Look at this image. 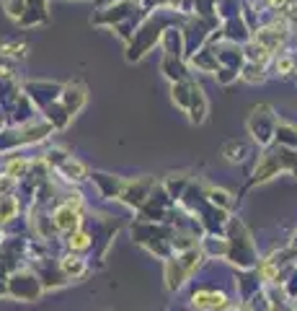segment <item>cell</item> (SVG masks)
I'll use <instances>...</instances> for the list:
<instances>
[{"label":"cell","instance_id":"52a82bcc","mask_svg":"<svg viewBox=\"0 0 297 311\" xmlns=\"http://www.w3.org/2000/svg\"><path fill=\"white\" fill-rule=\"evenodd\" d=\"M23 169H26V161H13V164H8V171H11L13 176H16V174H21Z\"/></svg>","mask_w":297,"mask_h":311},{"label":"cell","instance_id":"5b68a950","mask_svg":"<svg viewBox=\"0 0 297 311\" xmlns=\"http://www.w3.org/2000/svg\"><path fill=\"white\" fill-rule=\"evenodd\" d=\"M62 267H65V272H67V275H72V272H75V275H80V272L86 270V267H83V262H78V259H72V257H67Z\"/></svg>","mask_w":297,"mask_h":311},{"label":"cell","instance_id":"7a4b0ae2","mask_svg":"<svg viewBox=\"0 0 297 311\" xmlns=\"http://www.w3.org/2000/svg\"><path fill=\"white\" fill-rule=\"evenodd\" d=\"M55 223H57V228H62V231H70V228H75V226L80 223V218H78V210H72L70 205H62V208L55 213Z\"/></svg>","mask_w":297,"mask_h":311},{"label":"cell","instance_id":"3957f363","mask_svg":"<svg viewBox=\"0 0 297 311\" xmlns=\"http://www.w3.org/2000/svg\"><path fill=\"white\" fill-rule=\"evenodd\" d=\"M91 241H88V233H83V231H78V233H72L70 236V247L72 249H86Z\"/></svg>","mask_w":297,"mask_h":311},{"label":"cell","instance_id":"277c9868","mask_svg":"<svg viewBox=\"0 0 297 311\" xmlns=\"http://www.w3.org/2000/svg\"><path fill=\"white\" fill-rule=\"evenodd\" d=\"M230 153H235L230 161H240V159H243L240 153H245V145H243V143H228V145H225V156H230Z\"/></svg>","mask_w":297,"mask_h":311},{"label":"cell","instance_id":"8992f818","mask_svg":"<svg viewBox=\"0 0 297 311\" xmlns=\"http://www.w3.org/2000/svg\"><path fill=\"white\" fill-rule=\"evenodd\" d=\"M294 68V62H292V57H282V60H277V70L282 73V75H287L289 70Z\"/></svg>","mask_w":297,"mask_h":311},{"label":"cell","instance_id":"6da1fadb","mask_svg":"<svg viewBox=\"0 0 297 311\" xmlns=\"http://www.w3.org/2000/svg\"><path fill=\"white\" fill-rule=\"evenodd\" d=\"M194 306L202 308V311H225L228 308V298L225 293H217V291H196L191 296Z\"/></svg>","mask_w":297,"mask_h":311}]
</instances>
